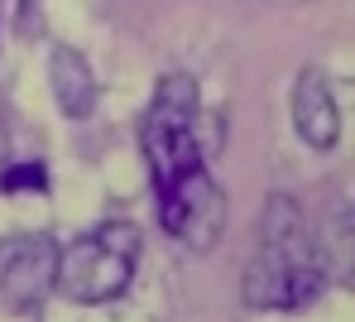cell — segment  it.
<instances>
[{"instance_id": "cell-4", "label": "cell", "mask_w": 355, "mask_h": 322, "mask_svg": "<svg viewBox=\"0 0 355 322\" xmlns=\"http://www.w3.org/2000/svg\"><path fill=\"white\" fill-rule=\"evenodd\" d=\"M154 193H159V221H164V231H168L173 241H182V246L197 251V255H207V251L221 241L226 197L211 183L207 164H192V169L173 173L168 183H154Z\"/></svg>"}, {"instance_id": "cell-2", "label": "cell", "mask_w": 355, "mask_h": 322, "mask_svg": "<svg viewBox=\"0 0 355 322\" xmlns=\"http://www.w3.org/2000/svg\"><path fill=\"white\" fill-rule=\"evenodd\" d=\"M139 226L135 221H101L92 226L87 236H77L67 251H58V274H53V289H58L67 303H111L130 289L135 279V264H139Z\"/></svg>"}, {"instance_id": "cell-3", "label": "cell", "mask_w": 355, "mask_h": 322, "mask_svg": "<svg viewBox=\"0 0 355 322\" xmlns=\"http://www.w3.org/2000/svg\"><path fill=\"white\" fill-rule=\"evenodd\" d=\"M197 82L187 72H168L159 87H154V101H149V116L139 126V144H144V159H149V173L154 183H168L173 173L202 164V144H197Z\"/></svg>"}, {"instance_id": "cell-7", "label": "cell", "mask_w": 355, "mask_h": 322, "mask_svg": "<svg viewBox=\"0 0 355 322\" xmlns=\"http://www.w3.org/2000/svg\"><path fill=\"white\" fill-rule=\"evenodd\" d=\"M49 87L58 96V111L67 121H87L96 111V77H92V63L67 49V44H53L49 49Z\"/></svg>"}, {"instance_id": "cell-8", "label": "cell", "mask_w": 355, "mask_h": 322, "mask_svg": "<svg viewBox=\"0 0 355 322\" xmlns=\"http://www.w3.org/2000/svg\"><path fill=\"white\" fill-rule=\"evenodd\" d=\"M49 178H44V169L39 164H29V169H10L5 164V173H0V188H44Z\"/></svg>"}, {"instance_id": "cell-6", "label": "cell", "mask_w": 355, "mask_h": 322, "mask_svg": "<svg viewBox=\"0 0 355 322\" xmlns=\"http://www.w3.org/2000/svg\"><path fill=\"white\" fill-rule=\"evenodd\" d=\"M293 126L302 135V144H312V149H331L341 139V106H336V92H331L322 67H302L297 72Z\"/></svg>"}, {"instance_id": "cell-1", "label": "cell", "mask_w": 355, "mask_h": 322, "mask_svg": "<svg viewBox=\"0 0 355 322\" xmlns=\"http://www.w3.org/2000/svg\"><path fill=\"white\" fill-rule=\"evenodd\" d=\"M327 294V255L293 197H269L259 221V246L245 264V303L269 313H293Z\"/></svg>"}, {"instance_id": "cell-9", "label": "cell", "mask_w": 355, "mask_h": 322, "mask_svg": "<svg viewBox=\"0 0 355 322\" xmlns=\"http://www.w3.org/2000/svg\"><path fill=\"white\" fill-rule=\"evenodd\" d=\"M5 164H10V130L0 121V173H5Z\"/></svg>"}, {"instance_id": "cell-5", "label": "cell", "mask_w": 355, "mask_h": 322, "mask_svg": "<svg viewBox=\"0 0 355 322\" xmlns=\"http://www.w3.org/2000/svg\"><path fill=\"white\" fill-rule=\"evenodd\" d=\"M58 246L49 231H19L0 241V308L5 313H34L53 294Z\"/></svg>"}]
</instances>
